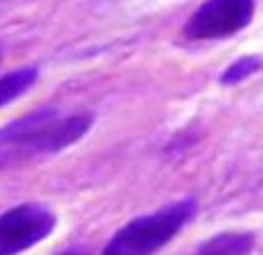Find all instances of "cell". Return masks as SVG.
Here are the masks:
<instances>
[{
  "label": "cell",
  "instance_id": "6da1fadb",
  "mask_svg": "<svg viewBox=\"0 0 263 255\" xmlns=\"http://www.w3.org/2000/svg\"><path fill=\"white\" fill-rule=\"evenodd\" d=\"M93 125L91 112L42 107L0 128V169H12L37 158L56 156L80 142Z\"/></svg>",
  "mask_w": 263,
  "mask_h": 255
},
{
  "label": "cell",
  "instance_id": "7a4b0ae2",
  "mask_svg": "<svg viewBox=\"0 0 263 255\" xmlns=\"http://www.w3.org/2000/svg\"><path fill=\"white\" fill-rule=\"evenodd\" d=\"M198 202L196 197H182L163 209L138 216L126 223L115 237L105 244L100 255H154L168 241L182 232V227L196 216Z\"/></svg>",
  "mask_w": 263,
  "mask_h": 255
},
{
  "label": "cell",
  "instance_id": "3957f363",
  "mask_svg": "<svg viewBox=\"0 0 263 255\" xmlns=\"http://www.w3.org/2000/svg\"><path fill=\"white\" fill-rule=\"evenodd\" d=\"M54 211L42 204H19L0 214V255H19L54 232Z\"/></svg>",
  "mask_w": 263,
  "mask_h": 255
},
{
  "label": "cell",
  "instance_id": "277c9868",
  "mask_svg": "<svg viewBox=\"0 0 263 255\" xmlns=\"http://www.w3.org/2000/svg\"><path fill=\"white\" fill-rule=\"evenodd\" d=\"M254 16V0H208L194 12L184 35L189 39H223L240 33Z\"/></svg>",
  "mask_w": 263,
  "mask_h": 255
},
{
  "label": "cell",
  "instance_id": "5b68a950",
  "mask_svg": "<svg viewBox=\"0 0 263 255\" xmlns=\"http://www.w3.org/2000/svg\"><path fill=\"white\" fill-rule=\"evenodd\" d=\"M254 248V235L249 232H221L196 248L194 255H249Z\"/></svg>",
  "mask_w": 263,
  "mask_h": 255
},
{
  "label": "cell",
  "instance_id": "8992f818",
  "mask_svg": "<svg viewBox=\"0 0 263 255\" xmlns=\"http://www.w3.org/2000/svg\"><path fill=\"white\" fill-rule=\"evenodd\" d=\"M37 81V68H19L14 72H7L0 77V107L14 102L19 95L33 89V83Z\"/></svg>",
  "mask_w": 263,
  "mask_h": 255
},
{
  "label": "cell",
  "instance_id": "52a82bcc",
  "mask_svg": "<svg viewBox=\"0 0 263 255\" xmlns=\"http://www.w3.org/2000/svg\"><path fill=\"white\" fill-rule=\"evenodd\" d=\"M258 68H261V58H258V56H245V58H238L235 63H231L229 68L223 70L219 81H221L223 86H233V83H240L247 77H252Z\"/></svg>",
  "mask_w": 263,
  "mask_h": 255
},
{
  "label": "cell",
  "instance_id": "ba28073f",
  "mask_svg": "<svg viewBox=\"0 0 263 255\" xmlns=\"http://www.w3.org/2000/svg\"><path fill=\"white\" fill-rule=\"evenodd\" d=\"M56 255H91V253L84 248V246H68V248H63Z\"/></svg>",
  "mask_w": 263,
  "mask_h": 255
}]
</instances>
